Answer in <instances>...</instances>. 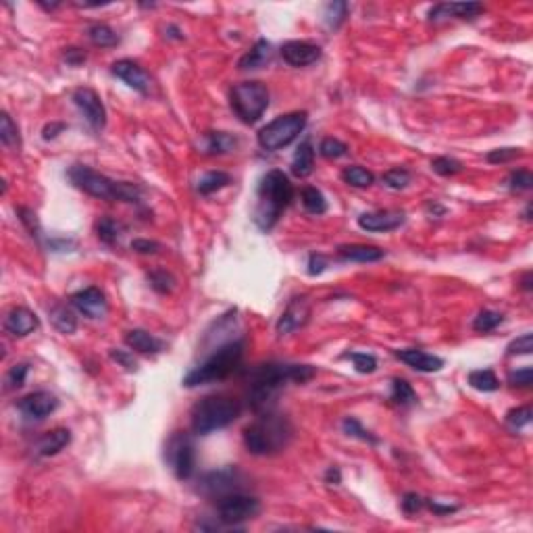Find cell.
I'll return each mask as SVG.
<instances>
[{
    "label": "cell",
    "instance_id": "7bdbcfd3",
    "mask_svg": "<svg viewBox=\"0 0 533 533\" xmlns=\"http://www.w3.org/2000/svg\"><path fill=\"white\" fill-rule=\"evenodd\" d=\"M344 358L352 360L354 369L363 375H369L373 371H377V358L373 354H367V352H346Z\"/></svg>",
    "mask_w": 533,
    "mask_h": 533
},
{
    "label": "cell",
    "instance_id": "bcb514c9",
    "mask_svg": "<svg viewBox=\"0 0 533 533\" xmlns=\"http://www.w3.org/2000/svg\"><path fill=\"white\" fill-rule=\"evenodd\" d=\"M17 214H19V221L25 225V229L29 231V235L38 242V244H42V225H40V221H38V214L34 213L31 209H27V207H19L17 209Z\"/></svg>",
    "mask_w": 533,
    "mask_h": 533
},
{
    "label": "cell",
    "instance_id": "1f68e13d",
    "mask_svg": "<svg viewBox=\"0 0 533 533\" xmlns=\"http://www.w3.org/2000/svg\"><path fill=\"white\" fill-rule=\"evenodd\" d=\"M88 38L94 46H101V48H110V46H117L119 44V34L107 25V23H94L88 27Z\"/></svg>",
    "mask_w": 533,
    "mask_h": 533
},
{
    "label": "cell",
    "instance_id": "83f0119b",
    "mask_svg": "<svg viewBox=\"0 0 533 533\" xmlns=\"http://www.w3.org/2000/svg\"><path fill=\"white\" fill-rule=\"evenodd\" d=\"M50 323L54 325V329H59V331L65 333V335H71V333H75V329H78V317H75V313H73L69 307H65V305H54V307L50 309Z\"/></svg>",
    "mask_w": 533,
    "mask_h": 533
},
{
    "label": "cell",
    "instance_id": "60d3db41",
    "mask_svg": "<svg viewBox=\"0 0 533 533\" xmlns=\"http://www.w3.org/2000/svg\"><path fill=\"white\" fill-rule=\"evenodd\" d=\"M27 373H29V365H27V363H17V365H13V367L6 371V375H4V390H6V392L19 390V388L25 384Z\"/></svg>",
    "mask_w": 533,
    "mask_h": 533
},
{
    "label": "cell",
    "instance_id": "680465c9",
    "mask_svg": "<svg viewBox=\"0 0 533 533\" xmlns=\"http://www.w3.org/2000/svg\"><path fill=\"white\" fill-rule=\"evenodd\" d=\"M425 506L429 511H433L435 515H439V517H444V515H452V513H456L458 511V506L456 504H439L437 500H431V498H425Z\"/></svg>",
    "mask_w": 533,
    "mask_h": 533
},
{
    "label": "cell",
    "instance_id": "30bf717a",
    "mask_svg": "<svg viewBox=\"0 0 533 533\" xmlns=\"http://www.w3.org/2000/svg\"><path fill=\"white\" fill-rule=\"evenodd\" d=\"M165 460L180 481H186L196 471V446L186 431H175L165 444Z\"/></svg>",
    "mask_w": 533,
    "mask_h": 533
},
{
    "label": "cell",
    "instance_id": "d6986e66",
    "mask_svg": "<svg viewBox=\"0 0 533 533\" xmlns=\"http://www.w3.org/2000/svg\"><path fill=\"white\" fill-rule=\"evenodd\" d=\"M40 327L38 317L25 307H13L4 317V331L13 337H25Z\"/></svg>",
    "mask_w": 533,
    "mask_h": 533
},
{
    "label": "cell",
    "instance_id": "ac0fdd59",
    "mask_svg": "<svg viewBox=\"0 0 533 533\" xmlns=\"http://www.w3.org/2000/svg\"><path fill=\"white\" fill-rule=\"evenodd\" d=\"M407 214L402 211H371L358 217V227L365 231H394L404 225Z\"/></svg>",
    "mask_w": 533,
    "mask_h": 533
},
{
    "label": "cell",
    "instance_id": "7a4b0ae2",
    "mask_svg": "<svg viewBox=\"0 0 533 533\" xmlns=\"http://www.w3.org/2000/svg\"><path fill=\"white\" fill-rule=\"evenodd\" d=\"M292 200H294V186L290 177L279 169L265 173L256 188V209L252 217L254 225L261 231H271Z\"/></svg>",
    "mask_w": 533,
    "mask_h": 533
},
{
    "label": "cell",
    "instance_id": "be15d7a7",
    "mask_svg": "<svg viewBox=\"0 0 533 533\" xmlns=\"http://www.w3.org/2000/svg\"><path fill=\"white\" fill-rule=\"evenodd\" d=\"M427 213L433 214V217H441V214H446V209L441 207V205H437V203H433V200H429L427 203Z\"/></svg>",
    "mask_w": 533,
    "mask_h": 533
},
{
    "label": "cell",
    "instance_id": "9a60e30c",
    "mask_svg": "<svg viewBox=\"0 0 533 533\" xmlns=\"http://www.w3.org/2000/svg\"><path fill=\"white\" fill-rule=\"evenodd\" d=\"M71 307L78 309L88 319H103L108 313V302L105 292L96 286L80 290L71 296Z\"/></svg>",
    "mask_w": 533,
    "mask_h": 533
},
{
    "label": "cell",
    "instance_id": "277c9868",
    "mask_svg": "<svg viewBox=\"0 0 533 533\" xmlns=\"http://www.w3.org/2000/svg\"><path fill=\"white\" fill-rule=\"evenodd\" d=\"M69 182L86 192L88 196L101 198V200H121V203H140V188L129 182H115L107 175L86 167V165H73L67 171Z\"/></svg>",
    "mask_w": 533,
    "mask_h": 533
},
{
    "label": "cell",
    "instance_id": "4316f807",
    "mask_svg": "<svg viewBox=\"0 0 533 533\" xmlns=\"http://www.w3.org/2000/svg\"><path fill=\"white\" fill-rule=\"evenodd\" d=\"M315 169V148L311 144V140L307 138L305 142H300L298 150L294 152L292 159V173L300 180L309 177Z\"/></svg>",
    "mask_w": 533,
    "mask_h": 533
},
{
    "label": "cell",
    "instance_id": "db71d44e",
    "mask_svg": "<svg viewBox=\"0 0 533 533\" xmlns=\"http://www.w3.org/2000/svg\"><path fill=\"white\" fill-rule=\"evenodd\" d=\"M110 358H112L115 363H119L121 367H125L127 371H136V369H138V363H136V358H133V354H131L129 350L112 348V350H110Z\"/></svg>",
    "mask_w": 533,
    "mask_h": 533
},
{
    "label": "cell",
    "instance_id": "3957f363",
    "mask_svg": "<svg viewBox=\"0 0 533 533\" xmlns=\"http://www.w3.org/2000/svg\"><path fill=\"white\" fill-rule=\"evenodd\" d=\"M294 429L288 417L267 411L244 429V446L254 456H271L288 448L292 441Z\"/></svg>",
    "mask_w": 533,
    "mask_h": 533
},
{
    "label": "cell",
    "instance_id": "5b68a950",
    "mask_svg": "<svg viewBox=\"0 0 533 533\" xmlns=\"http://www.w3.org/2000/svg\"><path fill=\"white\" fill-rule=\"evenodd\" d=\"M242 356H244V339H231V342L219 346L198 367H194L184 377L182 384L186 388H198L205 384L223 381L233 371H238V367L242 365Z\"/></svg>",
    "mask_w": 533,
    "mask_h": 533
},
{
    "label": "cell",
    "instance_id": "94428289",
    "mask_svg": "<svg viewBox=\"0 0 533 533\" xmlns=\"http://www.w3.org/2000/svg\"><path fill=\"white\" fill-rule=\"evenodd\" d=\"M325 483L329 485H339L342 483V471L339 467H329L327 473H325Z\"/></svg>",
    "mask_w": 533,
    "mask_h": 533
},
{
    "label": "cell",
    "instance_id": "91938a15",
    "mask_svg": "<svg viewBox=\"0 0 533 533\" xmlns=\"http://www.w3.org/2000/svg\"><path fill=\"white\" fill-rule=\"evenodd\" d=\"M63 57H65V61L71 65V67H78V65H82L84 61H86V52L84 50H80V48H65V52H63Z\"/></svg>",
    "mask_w": 533,
    "mask_h": 533
},
{
    "label": "cell",
    "instance_id": "ee69618b",
    "mask_svg": "<svg viewBox=\"0 0 533 533\" xmlns=\"http://www.w3.org/2000/svg\"><path fill=\"white\" fill-rule=\"evenodd\" d=\"M504 321L502 317V313H496V311H481L475 321H473V329L475 331H479V333H490V331H494L500 323Z\"/></svg>",
    "mask_w": 533,
    "mask_h": 533
},
{
    "label": "cell",
    "instance_id": "5bb4252c",
    "mask_svg": "<svg viewBox=\"0 0 533 533\" xmlns=\"http://www.w3.org/2000/svg\"><path fill=\"white\" fill-rule=\"evenodd\" d=\"M110 73L115 78H119L123 84H127L131 90L140 92V94H150V88H152V80L150 75L144 71V67H140L136 61L131 59H121L117 63H112L110 67Z\"/></svg>",
    "mask_w": 533,
    "mask_h": 533
},
{
    "label": "cell",
    "instance_id": "6125c7cd",
    "mask_svg": "<svg viewBox=\"0 0 533 533\" xmlns=\"http://www.w3.org/2000/svg\"><path fill=\"white\" fill-rule=\"evenodd\" d=\"M165 36L171 38V40H184V31L177 25H167L165 27Z\"/></svg>",
    "mask_w": 533,
    "mask_h": 533
},
{
    "label": "cell",
    "instance_id": "44dd1931",
    "mask_svg": "<svg viewBox=\"0 0 533 533\" xmlns=\"http://www.w3.org/2000/svg\"><path fill=\"white\" fill-rule=\"evenodd\" d=\"M479 13H483V4H477V2H444V4H435L429 10V19L431 21H441L450 17L473 19Z\"/></svg>",
    "mask_w": 533,
    "mask_h": 533
},
{
    "label": "cell",
    "instance_id": "681fc988",
    "mask_svg": "<svg viewBox=\"0 0 533 533\" xmlns=\"http://www.w3.org/2000/svg\"><path fill=\"white\" fill-rule=\"evenodd\" d=\"M521 148H496V150H490L485 161L492 163V165H504V163H511L515 161L517 156H521Z\"/></svg>",
    "mask_w": 533,
    "mask_h": 533
},
{
    "label": "cell",
    "instance_id": "8992f818",
    "mask_svg": "<svg viewBox=\"0 0 533 533\" xmlns=\"http://www.w3.org/2000/svg\"><path fill=\"white\" fill-rule=\"evenodd\" d=\"M242 413V407L235 398L227 394L205 396L192 407L190 425L196 435H209L217 429L231 425Z\"/></svg>",
    "mask_w": 533,
    "mask_h": 533
},
{
    "label": "cell",
    "instance_id": "e0dca14e",
    "mask_svg": "<svg viewBox=\"0 0 533 533\" xmlns=\"http://www.w3.org/2000/svg\"><path fill=\"white\" fill-rule=\"evenodd\" d=\"M311 317V305L305 296L300 298H292L290 305L286 307V311L282 313V317L277 319V333L279 335H286V333H292L300 327L307 325V321Z\"/></svg>",
    "mask_w": 533,
    "mask_h": 533
},
{
    "label": "cell",
    "instance_id": "f907efd6",
    "mask_svg": "<svg viewBox=\"0 0 533 533\" xmlns=\"http://www.w3.org/2000/svg\"><path fill=\"white\" fill-rule=\"evenodd\" d=\"M533 350V335L532 333H523L521 337L513 339L506 348V354L509 356H515V354H532Z\"/></svg>",
    "mask_w": 533,
    "mask_h": 533
},
{
    "label": "cell",
    "instance_id": "cb8c5ba5",
    "mask_svg": "<svg viewBox=\"0 0 533 533\" xmlns=\"http://www.w3.org/2000/svg\"><path fill=\"white\" fill-rule=\"evenodd\" d=\"M273 59V46L271 42H267L265 38L256 40V44L250 48V52H246L240 61H238V69L240 71H256L263 69L265 65H269Z\"/></svg>",
    "mask_w": 533,
    "mask_h": 533
},
{
    "label": "cell",
    "instance_id": "e7e4bbea",
    "mask_svg": "<svg viewBox=\"0 0 533 533\" xmlns=\"http://www.w3.org/2000/svg\"><path fill=\"white\" fill-rule=\"evenodd\" d=\"M521 288L525 290V292H532V273L527 271L525 275H523V279H521Z\"/></svg>",
    "mask_w": 533,
    "mask_h": 533
},
{
    "label": "cell",
    "instance_id": "f1b7e54d",
    "mask_svg": "<svg viewBox=\"0 0 533 533\" xmlns=\"http://www.w3.org/2000/svg\"><path fill=\"white\" fill-rule=\"evenodd\" d=\"M229 184H231V175H229V173H225V171H209V173H205V175L198 180L196 190H198V194H203V196H211L214 192L227 188Z\"/></svg>",
    "mask_w": 533,
    "mask_h": 533
},
{
    "label": "cell",
    "instance_id": "f546056e",
    "mask_svg": "<svg viewBox=\"0 0 533 533\" xmlns=\"http://www.w3.org/2000/svg\"><path fill=\"white\" fill-rule=\"evenodd\" d=\"M348 10H350V4L344 2V0H333L325 6L323 10V23L329 31H335L342 27V23L346 21L348 17Z\"/></svg>",
    "mask_w": 533,
    "mask_h": 533
},
{
    "label": "cell",
    "instance_id": "d590c367",
    "mask_svg": "<svg viewBox=\"0 0 533 533\" xmlns=\"http://www.w3.org/2000/svg\"><path fill=\"white\" fill-rule=\"evenodd\" d=\"M300 198H302V207H305V211H307V213L323 214L325 211H327V200H325L323 192L317 190V188H313V186L302 188Z\"/></svg>",
    "mask_w": 533,
    "mask_h": 533
},
{
    "label": "cell",
    "instance_id": "836d02e7",
    "mask_svg": "<svg viewBox=\"0 0 533 533\" xmlns=\"http://www.w3.org/2000/svg\"><path fill=\"white\" fill-rule=\"evenodd\" d=\"M96 235H98V240H101L103 244L115 246V244H119V240H121V235H123V225H121L119 221L110 219V217H103V219L96 223Z\"/></svg>",
    "mask_w": 533,
    "mask_h": 533
},
{
    "label": "cell",
    "instance_id": "f6af8a7d",
    "mask_svg": "<svg viewBox=\"0 0 533 533\" xmlns=\"http://www.w3.org/2000/svg\"><path fill=\"white\" fill-rule=\"evenodd\" d=\"M431 169H433L437 175H441V177H452V175H458L465 167H462V163H460V161H456V159H450V156H437V159H433V161H431Z\"/></svg>",
    "mask_w": 533,
    "mask_h": 533
},
{
    "label": "cell",
    "instance_id": "484cf974",
    "mask_svg": "<svg viewBox=\"0 0 533 533\" xmlns=\"http://www.w3.org/2000/svg\"><path fill=\"white\" fill-rule=\"evenodd\" d=\"M238 144H240V140L227 131H207L203 136V152L209 156L233 152L238 148Z\"/></svg>",
    "mask_w": 533,
    "mask_h": 533
},
{
    "label": "cell",
    "instance_id": "2e32d148",
    "mask_svg": "<svg viewBox=\"0 0 533 533\" xmlns=\"http://www.w3.org/2000/svg\"><path fill=\"white\" fill-rule=\"evenodd\" d=\"M279 52L290 67H307L321 59V46L307 40H290L279 48Z\"/></svg>",
    "mask_w": 533,
    "mask_h": 533
},
{
    "label": "cell",
    "instance_id": "f5cc1de1",
    "mask_svg": "<svg viewBox=\"0 0 533 533\" xmlns=\"http://www.w3.org/2000/svg\"><path fill=\"white\" fill-rule=\"evenodd\" d=\"M533 379V371L532 367H523V369H517V371H511L509 373V384L513 388H530Z\"/></svg>",
    "mask_w": 533,
    "mask_h": 533
},
{
    "label": "cell",
    "instance_id": "6da1fadb",
    "mask_svg": "<svg viewBox=\"0 0 533 533\" xmlns=\"http://www.w3.org/2000/svg\"><path fill=\"white\" fill-rule=\"evenodd\" d=\"M317 375L313 365L263 363L248 371V407L258 415L273 411L279 394L290 384H307Z\"/></svg>",
    "mask_w": 533,
    "mask_h": 533
},
{
    "label": "cell",
    "instance_id": "7dc6e473",
    "mask_svg": "<svg viewBox=\"0 0 533 533\" xmlns=\"http://www.w3.org/2000/svg\"><path fill=\"white\" fill-rule=\"evenodd\" d=\"M532 417V407H519V409H513V411L506 413V425L511 427L513 431H517V429H523V427L530 425Z\"/></svg>",
    "mask_w": 533,
    "mask_h": 533
},
{
    "label": "cell",
    "instance_id": "11a10c76",
    "mask_svg": "<svg viewBox=\"0 0 533 533\" xmlns=\"http://www.w3.org/2000/svg\"><path fill=\"white\" fill-rule=\"evenodd\" d=\"M131 250L138 252V254H154L161 250V244L154 242V240H144V238H138L131 242Z\"/></svg>",
    "mask_w": 533,
    "mask_h": 533
},
{
    "label": "cell",
    "instance_id": "74e56055",
    "mask_svg": "<svg viewBox=\"0 0 533 533\" xmlns=\"http://www.w3.org/2000/svg\"><path fill=\"white\" fill-rule=\"evenodd\" d=\"M342 429H344V433H346L348 437H356V439L367 441V444H371V446H377V444H379V437L373 435L369 429H365V427L360 425V421H358L356 417H346V419L342 421Z\"/></svg>",
    "mask_w": 533,
    "mask_h": 533
},
{
    "label": "cell",
    "instance_id": "9c48e42d",
    "mask_svg": "<svg viewBox=\"0 0 533 533\" xmlns=\"http://www.w3.org/2000/svg\"><path fill=\"white\" fill-rule=\"evenodd\" d=\"M258 513H261V502L254 496L244 494L242 490L217 498V519L225 527L242 530V523L254 519Z\"/></svg>",
    "mask_w": 533,
    "mask_h": 533
},
{
    "label": "cell",
    "instance_id": "816d5d0a",
    "mask_svg": "<svg viewBox=\"0 0 533 533\" xmlns=\"http://www.w3.org/2000/svg\"><path fill=\"white\" fill-rule=\"evenodd\" d=\"M400 506L407 515H417L423 506H425V498L415 494V492H407L400 500Z\"/></svg>",
    "mask_w": 533,
    "mask_h": 533
},
{
    "label": "cell",
    "instance_id": "6f0895ef",
    "mask_svg": "<svg viewBox=\"0 0 533 533\" xmlns=\"http://www.w3.org/2000/svg\"><path fill=\"white\" fill-rule=\"evenodd\" d=\"M65 129H67V123H61V121L46 123V125H44V129H42V138H44L46 142H50V140L59 138V133H63Z\"/></svg>",
    "mask_w": 533,
    "mask_h": 533
},
{
    "label": "cell",
    "instance_id": "d6a6232c",
    "mask_svg": "<svg viewBox=\"0 0 533 533\" xmlns=\"http://www.w3.org/2000/svg\"><path fill=\"white\" fill-rule=\"evenodd\" d=\"M469 386L477 392H496L500 388V381L492 369H477L469 373Z\"/></svg>",
    "mask_w": 533,
    "mask_h": 533
},
{
    "label": "cell",
    "instance_id": "f35d334b",
    "mask_svg": "<svg viewBox=\"0 0 533 533\" xmlns=\"http://www.w3.org/2000/svg\"><path fill=\"white\" fill-rule=\"evenodd\" d=\"M0 140L6 148H19L21 146V136H19V127L13 123L8 112L0 115Z\"/></svg>",
    "mask_w": 533,
    "mask_h": 533
},
{
    "label": "cell",
    "instance_id": "9f6ffc18",
    "mask_svg": "<svg viewBox=\"0 0 533 533\" xmlns=\"http://www.w3.org/2000/svg\"><path fill=\"white\" fill-rule=\"evenodd\" d=\"M329 267V258L325 256V254H311L309 256V269H307V273L311 275V277H315V275H321L325 269Z\"/></svg>",
    "mask_w": 533,
    "mask_h": 533
},
{
    "label": "cell",
    "instance_id": "d4e9b609",
    "mask_svg": "<svg viewBox=\"0 0 533 533\" xmlns=\"http://www.w3.org/2000/svg\"><path fill=\"white\" fill-rule=\"evenodd\" d=\"M125 344L136 350V352H142V354H159L165 350V342L154 337L152 333H148L146 329H129L125 333Z\"/></svg>",
    "mask_w": 533,
    "mask_h": 533
},
{
    "label": "cell",
    "instance_id": "ba28073f",
    "mask_svg": "<svg viewBox=\"0 0 533 533\" xmlns=\"http://www.w3.org/2000/svg\"><path fill=\"white\" fill-rule=\"evenodd\" d=\"M229 105L242 123L254 125L269 107V90L261 82L235 84L229 90Z\"/></svg>",
    "mask_w": 533,
    "mask_h": 533
},
{
    "label": "cell",
    "instance_id": "8fae6325",
    "mask_svg": "<svg viewBox=\"0 0 533 533\" xmlns=\"http://www.w3.org/2000/svg\"><path fill=\"white\" fill-rule=\"evenodd\" d=\"M242 473L235 469V467H225V469H219V471H211L207 473L198 483V492L207 498H221L225 494H231V492H240V485H242Z\"/></svg>",
    "mask_w": 533,
    "mask_h": 533
},
{
    "label": "cell",
    "instance_id": "ab89813d",
    "mask_svg": "<svg viewBox=\"0 0 533 533\" xmlns=\"http://www.w3.org/2000/svg\"><path fill=\"white\" fill-rule=\"evenodd\" d=\"M381 182L390 190H404L411 184V171L404 167H394L381 175Z\"/></svg>",
    "mask_w": 533,
    "mask_h": 533
},
{
    "label": "cell",
    "instance_id": "52a82bcc",
    "mask_svg": "<svg viewBox=\"0 0 533 533\" xmlns=\"http://www.w3.org/2000/svg\"><path fill=\"white\" fill-rule=\"evenodd\" d=\"M307 123H309V115L305 110L279 115L273 121H269L265 127H261V131L256 133L258 146L267 152L284 150L305 131Z\"/></svg>",
    "mask_w": 533,
    "mask_h": 533
},
{
    "label": "cell",
    "instance_id": "c3c4849f",
    "mask_svg": "<svg viewBox=\"0 0 533 533\" xmlns=\"http://www.w3.org/2000/svg\"><path fill=\"white\" fill-rule=\"evenodd\" d=\"M532 186L533 175L532 171H527V169L513 171L511 177H509V190L511 192H527V190H532Z\"/></svg>",
    "mask_w": 533,
    "mask_h": 533
},
{
    "label": "cell",
    "instance_id": "8d00e7d4",
    "mask_svg": "<svg viewBox=\"0 0 533 533\" xmlns=\"http://www.w3.org/2000/svg\"><path fill=\"white\" fill-rule=\"evenodd\" d=\"M342 180L352 188H369L375 182V175L371 171H367L365 167L352 165V167H346L342 171Z\"/></svg>",
    "mask_w": 533,
    "mask_h": 533
},
{
    "label": "cell",
    "instance_id": "7402d4cb",
    "mask_svg": "<svg viewBox=\"0 0 533 533\" xmlns=\"http://www.w3.org/2000/svg\"><path fill=\"white\" fill-rule=\"evenodd\" d=\"M71 444V431L65 429V427H57L52 431H46L34 446V454L36 456H54L59 454L61 450H65L67 446Z\"/></svg>",
    "mask_w": 533,
    "mask_h": 533
},
{
    "label": "cell",
    "instance_id": "4dcf8cb0",
    "mask_svg": "<svg viewBox=\"0 0 533 533\" xmlns=\"http://www.w3.org/2000/svg\"><path fill=\"white\" fill-rule=\"evenodd\" d=\"M390 400H392L394 404L407 409V407L417 404L419 398H417V392L413 390V386H411L407 379L396 377V379H392V394H390Z\"/></svg>",
    "mask_w": 533,
    "mask_h": 533
},
{
    "label": "cell",
    "instance_id": "603a6c76",
    "mask_svg": "<svg viewBox=\"0 0 533 533\" xmlns=\"http://www.w3.org/2000/svg\"><path fill=\"white\" fill-rule=\"evenodd\" d=\"M386 256V250L367 244H344L337 248V258L346 263H377Z\"/></svg>",
    "mask_w": 533,
    "mask_h": 533
},
{
    "label": "cell",
    "instance_id": "e575fe53",
    "mask_svg": "<svg viewBox=\"0 0 533 533\" xmlns=\"http://www.w3.org/2000/svg\"><path fill=\"white\" fill-rule=\"evenodd\" d=\"M148 284H150V288L156 292V294H171L173 290H175V286H177V279H175V275L171 273V271H167V269H152L150 273H148Z\"/></svg>",
    "mask_w": 533,
    "mask_h": 533
},
{
    "label": "cell",
    "instance_id": "7c38bea8",
    "mask_svg": "<svg viewBox=\"0 0 533 533\" xmlns=\"http://www.w3.org/2000/svg\"><path fill=\"white\" fill-rule=\"evenodd\" d=\"M73 105L80 108L88 125L96 131H101L107 125V108L103 105L101 96L92 88H78L71 96Z\"/></svg>",
    "mask_w": 533,
    "mask_h": 533
},
{
    "label": "cell",
    "instance_id": "4fadbf2b",
    "mask_svg": "<svg viewBox=\"0 0 533 533\" xmlns=\"http://www.w3.org/2000/svg\"><path fill=\"white\" fill-rule=\"evenodd\" d=\"M59 409V400L50 392H31L17 400V411L31 421H42Z\"/></svg>",
    "mask_w": 533,
    "mask_h": 533
},
{
    "label": "cell",
    "instance_id": "b9f144b4",
    "mask_svg": "<svg viewBox=\"0 0 533 533\" xmlns=\"http://www.w3.org/2000/svg\"><path fill=\"white\" fill-rule=\"evenodd\" d=\"M319 154L327 161H335L348 154V146L337 138H323L319 144Z\"/></svg>",
    "mask_w": 533,
    "mask_h": 533
},
{
    "label": "cell",
    "instance_id": "ffe728a7",
    "mask_svg": "<svg viewBox=\"0 0 533 533\" xmlns=\"http://www.w3.org/2000/svg\"><path fill=\"white\" fill-rule=\"evenodd\" d=\"M396 358H400L404 365L419 373H437L444 369V358L429 354L419 348H407V350H396Z\"/></svg>",
    "mask_w": 533,
    "mask_h": 533
}]
</instances>
